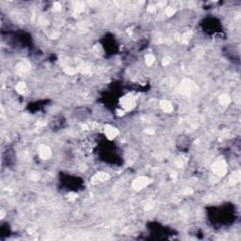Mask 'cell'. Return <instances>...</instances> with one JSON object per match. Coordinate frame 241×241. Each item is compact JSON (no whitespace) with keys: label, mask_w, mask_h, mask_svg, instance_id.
Masks as SVG:
<instances>
[{"label":"cell","mask_w":241,"mask_h":241,"mask_svg":"<svg viewBox=\"0 0 241 241\" xmlns=\"http://www.w3.org/2000/svg\"><path fill=\"white\" fill-rule=\"evenodd\" d=\"M160 106H161L162 109H163L164 111H166V112H172L173 109V107L172 103H170V102L167 101V100L162 101L161 103H160Z\"/></svg>","instance_id":"7"},{"label":"cell","mask_w":241,"mask_h":241,"mask_svg":"<svg viewBox=\"0 0 241 241\" xmlns=\"http://www.w3.org/2000/svg\"><path fill=\"white\" fill-rule=\"evenodd\" d=\"M16 91L19 93H25L27 91H28V89H27V86H26V84L24 83V82H20V83H18L17 85H16Z\"/></svg>","instance_id":"9"},{"label":"cell","mask_w":241,"mask_h":241,"mask_svg":"<svg viewBox=\"0 0 241 241\" xmlns=\"http://www.w3.org/2000/svg\"><path fill=\"white\" fill-rule=\"evenodd\" d=\"M239 180H240V173H239V172H236V173H234L232 175V177H231V183H232V184H235V183H238Z\"/></svg>","instance_id":"10"},{"label":"cell","mask_w":241,"mask_h":241,"mask_svg":"<svg viewBox=\"0 0 241 241\" xmlns=\"http://www.w3.org/2000/svg\"><path fill=\"white\" fill-rule=\"evenodd\" d=\"M39 155H40V157L42 159H44V160L49 159L51 157V155H52V151H51V149L48 146L42 145L39 148Z\"/></svg>","instance_id":"5"},{"label":"cell","mask_w":241,"mask_h":241,"mask_svg":"<svg viewBox=\"0 0 241 241\" xmlns=\"http://www.w3.org/2000/svg\"><path fill=\"white\" fill-rule=\"evenodd\" d=\"M150 183H151V181L148 177L140 176V177H138L136 180H134V182L132 184V187L136 190H141L144 188H146Z\"/></svg>","instance_id":"1"},{"label":"cell","mask_w":241,"mask_h":241,"mask_svg":"<svg viewBox=\"0 0 241 241\" xmlns=\"http://www.w3.org/2000/svg\"><path fill=\"white\" fill-rule=\"evenodd\" d=\"M213 172L218 176H224L227 173V165L224 161H217L213 164Z\"/></svg>","instance_id":"3"},{"label":"cell","mask_w":241,"mask_h":241,"mask_svg":"<svg viewBox=\"0 0 241 241\" xmlns=\"http://www.w3.org/2000/svg\"><path fill=\"white\" fill-rule=\"evenodd\" d=\"M121 103V106L123 109L125 110H131L135 108L136 106V101H135V98L132 97L131 95H127V96H124L121 99L120 101Z\"/></svg>","instance_id":"2"},{"label":"cell","mask_w":241,"mask_h":241,"mask_svg":"<svg viewBox=\"0 0 241 241\" xmlns=\"http://www.w3.org/2000/svg\"><path fill=\"white\" fill-rule=\"evenodd\" d=\"M104 133H105V136L108 138V139H114L115 138L118 137L119 135V130L112 126V125H106L104 127Z\"/></svg>","instance_id":"4"},{"label":"cell","mask_w":241,"mask_h":241,"mask_svg":"<svg viewBox=\"0 0 241 241\" xmlns=\"http://www.w3.org/2000/svg\"><path fill=\"white\" fill-rule=\"evenodd\" d=\"M231 102V98L228 94H222L219 96V103L223 106H228Z\"/></svg>","instance_id":"8"},{"label":"cell","mask_w":241,"mask_h":241,"mask_svg":"<svg viewBox=\"0 0 241 241\" xmlns=\"http://www.w3.org/2000/svg\"><path fill=\"white\" fill-rule=\"evenodd\" d=\"M173 13H174V10H173V8L169 7V8L166 10V14H167L168 16H172V15H173Z\"/></svg>","instance_id":"12"},{"label":"cell","mask_w":241,"mask_h":241,"mask_svg":"<svg viewBox=\"0 0 241 241\" xmlns=\"http://www.w3.org/2000/svg\"><path fill=\"white\" fill-rule=\"evenodd\" d=\"M109 179V175L106 173H96L93 178V182H105V181H108Z\"/></svg>","instance_id":"6"},{"label":"cell","mask_w":241,"mask_h":241,"mask_svg":"<svg viewBox=\"0 0 241 241\" xmlns=\"http://www.w3.org/2000/svg\"><path fill=\"white\" fill-rule=\"evenodd\" d=\"M145 62H146V64L149 65V66L152 65V64L154 62V57H153V55H151V54L147 55L146 58H145Z\"/></svg>","instance_id":"11"}]
</instances>
